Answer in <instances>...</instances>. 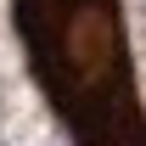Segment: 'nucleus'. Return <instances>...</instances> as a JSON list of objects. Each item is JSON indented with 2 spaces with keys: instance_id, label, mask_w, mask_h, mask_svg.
Returning a JSON list of instances; mask_svg holds the SVG:
<instances>
[{
  "instance_id": "1",
  "label": "nucleus",
  "mask_w": 146,
  "mask_h": 146,
  "mask_svg": "<svg viewBox=\"0 0 146 146\" xmlns=\"http://www.w3.org/2000/svg\"><path fill=\"white\" fill-rule=\"evenodd\" d=\"M11 28L73 146H146L118 0H11Z\"/></svg>"
}]
</instances>
